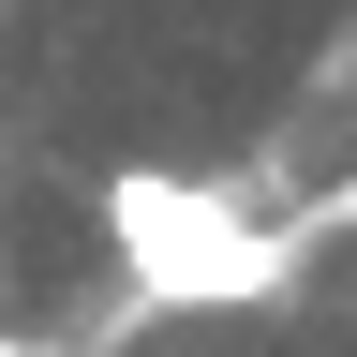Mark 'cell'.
<instances>
[{
  "instance_id": "6da1fadb",
  "label": "cell",
  "mask_w": 357,
  "mask_h": 357,
  "mask_svg": "<svg viewBox=\"0 0 357 357\" xmlns=\"http://www.w3.org/2000/svg\"><path fill=\"white\" fill-rule=\"evenodd\" d=\"M105 253H119V298L134 312H268L298 283V238L253 223L238 178H194V164H105Z\"/></svg>"
},
{
  "instance_id": "7a4b0ae2",
  "label": "cell",
  "mask_w": 357,
  "mask_h": 357,
  "mask_svg": "<svg viewBox=\"0 0 357 357\" xmlns=\"http://www.w3.org/2000/svg\"><path fill=\"white\" fill-rule=\"evenodd\" d=\"M0 357H60V342H15V328H0Z\"/></svg>"
}]
</instances>
